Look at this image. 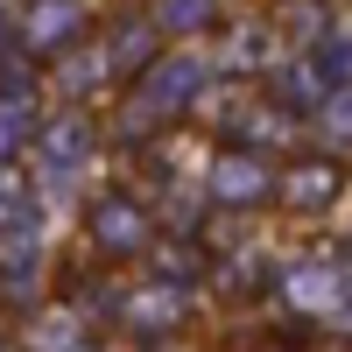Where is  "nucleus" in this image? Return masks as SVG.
Segmentation results:
<instances>
[{
	"mask_svg": "<svg viewBox=\"0 0 352 352\" xmlns=\"http://www.w3.org/2000/svg\"><path fill=\"white\" fill-rule=\"evenodd\" d=\"M212 190H219L226 204H247V197L268 190V169L247 162V155H219V162H212Z\"/></svg>",
	"mask_w": 352,
	"mask_h": 352,
	"instance_id": "nucleus-1",
	"label": "nucleus"
},
{
	"mask_svg": "<svg viewBox=\"0 0 352 352\" xmlns=\"http://www.w3.org/2000/svg\"><path fill=\"white\" fill-rule=\"evenodd\" d=\"M289 296H296L303 310H324L331 303V268H303L296 282H289Z\"/></svg>",
	"mask_w": 352,
	"mask_h": 352,
	"instance_id": "nucleus-4",
	"label": "nucleus"
},
{
	"mask_svg": "<svg viewBox=\"0 0 352 352\" xmlns=\"http://www.w3.org/2000/svg\"><path fill=\"white\" fill-rule=\"evenodd\" d=\"M331 190H338L331 162H310V169H296V184H289V204H303V212H324Z\"/></svg>",
	"mask_w": 352,
	"mask_h": 352,
	"instance_id": "nucleus-2",
	"label": "nucleus"
},
{
	"mask_svg": "<svg viewBox=\"0 0 352 352\" xmlns=\"http://www.w3.org/2000/svg\"><path fill=\"white\" fill-rule=\"evenodd\" d=\"M169 28H197V21H212V0H169Z\"/></svg>",
	"mask_w": 352,
	"mask_h": 352,
	"instance_id": "nucleus-5",
	"label": "nucleus"
},
{
	"mask_svg": "<svg viewBox=\"0 0 352 352\" xmlns=\"http://www.w3.org/2000/svg\"><path fill=\"white\" fill-rule=\"evenodd\" d=\"M324 134H331V141H352V99H338V106L324 113Z\"/></svg>",
	"mask_w": 352,
	"mask_h": 352,
	"instance_id": "nucleus-6",
	"label": "nucleus"
},
{
	"mask_svg": "<svg viewBox=\"0 0 352 352\" xmlns=\"http://www.w3.org/2000/svg\"><path fill=\"white\" fill-rule=\"evenodd\" d=\"M99 232H106V247H141V212L134 204H99Z\"/></svg>",
	"mask_w": 352,
	"mask_h": 352,
	"instance_id": "nucleus-3",
	"label": "nucleus"
}]
</instances>
